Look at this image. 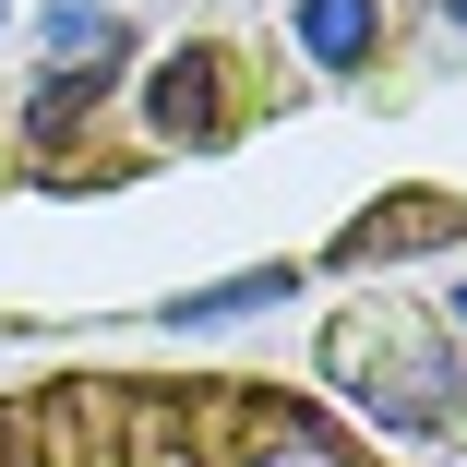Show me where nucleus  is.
Returning a JSON list of instances; mask_svg holds the SVG:
<instances>
[{"instance_id": "1", "label": "nucleus", "mask_w": 467, "mask_h": 467, "mask_svg": "<svg viewBox=\"0 0 467 467\" xmlns=\"http://www.w3.org/2000/svg\"><path fill=\"white\" fill-rule=\"evenodd\" d=\"M0 467H384L264 371H48L0 396Z\"/></svg>"}]
</instances>
